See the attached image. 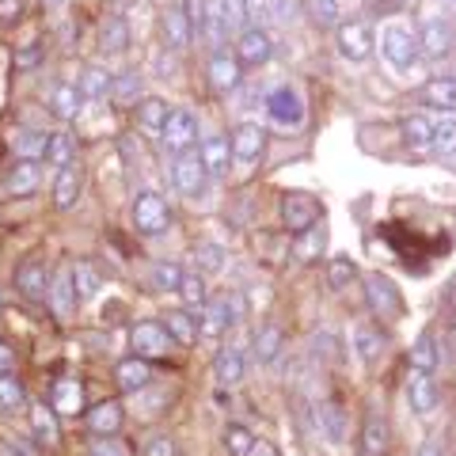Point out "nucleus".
Listing matches in <instances>:
<instances>
[{"label": "nucleus", "instance_id": "nucleus-1", "mask_svg": "<svg viewBox=\"0 0 456 456\" xmlns=\"http://www.w3.org/2000/svg\"><path fill=\"white\" fill-rule=\"evenodd\" d=\"M167 224H171L167 202L156 191H141L134 198V228L145 236H160V232H167Z\"/></svg>", "mask_w": 456, "mask_h": 456}, {"label": "nucleus", "instance_id": "nucleus-2", "mask_svg": "<svg viewBox=\"0 0 456 456\" xmlns=\"http://www.w3.org/2000/svg\"><path fill=\"white\" fill-rule=\"evenodd\" d=\"M365 301L373 308L377 320H399V312H403V293H399L395 281L384 278V274L365 278Z\"/></svg>", "mask_w": 456, "mask_h": 456}, {"label": "nucleus", "instance_id": "nucleus-3", "mask_svg": "<svg viewBox=\"0 0 456 456\" xmlns=\"http://www.w3.org/2000/svg\"><path fill=\"white\" fill-rule=\"evenodd\" d=\"M160 141H164V149L167 152H191V145L198 141V118L191 110H183L175 107L167 114V122H164V130H160Z\"/></svg>", "mask_w": 456, "mask_h": 456}, {"label": "nucleus", "instance_id": "nucleus-4", "mask_svg": "<svg viewBox=\"0 0 456 456\" xmlns=\"http://www.w3.org/2000/svg\"><path fill=\"white\" fill-rule=\"evenodd\" d=\"M281 221H285V228H289L293 236H301L320 221V202L312 194H297V191L281 194Z\"/></svg>", "mask_w": 456, "mask_h": 456}, {"label": "nucleus", "instance_id": "nucleus-5", "mask_svg": "<svg viewBox=\"0 0 456 456\" xmlns=\"http://www.w3.org/2000/svg\"><path fill=\"white\" fill-rule=\"evenodd\" d=\"M134 350H137V358H167V350H171V338L167 335V327L160 323V320H145V323H137L134 327Z\"/></svg>", "mask_w": 456, "mask_h": 456}, {"label": "nucleus", "instance_id": "nucleus-6", "mask_svg": "<svg viewBox=\"0 0 456 456\" xmlns=\"http://www.w3.org/2000/svg\"><path fill=\"white\" fill-rule=\"evenodd\" d=\"M338 53L346 57V61H365V57L373 53V31H369V23H362V20L338 23Z\"/></svg>", "mask_w": 456, "mask_h": 456}, {"label": "nucleus", "instance_id": "nucleus-7", "mask_svg": "<svg viewBox=\"0 0 456 456\" xmlns=\"http://www.w3.org/2000/svg\"><path fill=\"white\" fill-rule=\"evenodd\" d=\"M228 145H232V160L255 164L263 156V149H266V130L263 126H255V122H240L232 130V137H228Z\"/></svg>", "mask_w": 456, "mask_h": 456}, {"label": "nucleus", "instance_id": "nucleus-8", "mask_svg": "<svg viewBox=\"0 0 456 456\" xmlns=\"http://www.w3.org/2000/svg\"><path fill=\"white\" fill-rule=\"evenodd\" d=\"M380 50L395 69H411L415 57H419V38L411 31H403V27H388L384 38H380Z\"/></svg>", "mask_w": 456, "mask_h": 456}, {"label": "nucleus", "instance_id": "nucleus-9", "mask_svg": "<svg viewBox=\"0 0 456 456\" xmlns=\"http://www.w3.org/2000/svg\"><path fill=\"white\" fill-rule=\"evenodd\" d=\"M50 270H46V263L42 259H27V263H20V270H16V289L27 297V301H46L50 297Z\"/></svg>", "mask_w": 456, "mask_h": 456}, {"label": "nucleus", "instance_id": "nucleus-10", "mask_svg": "<svg viewBox=\"0 0 456 456\" xmlns=\"http://www.w3.org/2000/svg\"><path fill=\"white\" fill-rule=\"evenodd\" d=\"M206 164H202V152H183L179 160H175V167H171V179H175V187L183 191V194H198L206 187Z\"/></svg>", "mask_w": 456, "mask_h": 456}, {"label": "nucleus", "instance_id": "nucleus-11", "mask_svg": "<svg viewBox=\"0 0 456 456\" xmlns=\"http://www.w3.org/2000/svg\"><path fill=\"white\" fill-rule=\"evenodd\" d=\"M270 53H274V46H270V35L259 31V27L244 31V35H240V42H236V61L240 65H266Z\"/></svg>", "mask_w": 456, "mask_h": 456}, {"label": "nucleus", "instance_id": "nucleus-12", "mask_svg": "<svg viewBox=\"0 0 456 456\" xmlns=\"http://www.w3.org/2000/svg\"><path fill=\"white\" fill-rule=\"evenodd\" d=\"M122 422H126V411H122L118 399H107V403H99V407L88 411V430L95 437H114L122 430Z\"/></svg>", "mask_w": 456, "mask_h": 456}, {"label": "nucleus", "instance_id": "nucleus-13", "mask_svg": "<svg viewBox=\"0 0 456 456\" xmlns=\"http://www.w3.org/2000/svg\"><path fill=\"white\" fill-rule=\"evenodd\" d=\"M266 110L270 118H274L278 126H301L305 110H301V99H297L289 88H274L266 95Z\"/></svg>", "mask_w": 456, "mask_h": 456}, {"label": "nucleus", "instance_id": "nucleus-14", "mask_svg": "<svg viewBox=\"0 0 456 456\" xmlns=\"http://www.w3.org/2000/svg\"><path fill=\"white\" fill-rule=\"evenodd\" d=\"M407 399H411V411H419V415H430L437 407V384L430 373H419V369H411L407 377Z\"/></svg>", "mask_w": 456, "mask_h": 456}, {"label": "nucleus", "instance_id": "nucleus-15", "mask_svg": "<svg viewBox=\"0 0 456 456\" xmlns=\"http://www.w3.org/2000/svg\"><path fill=\"white\" fill-rule=\"evenodd\" d=\"M160 27H164V42H167L171 50H183V46H191L194 23L187 20V12H183V4H167V12H164Z\"/></svg>", "mask_w": 456, "mask_h": 456}, {"label": "nucleus", "instance_id": "nucleus-16", "mask_svg": "<svg viewBox=\"0 0 456 456\" xmlns=\"http://www.w3.org/2000/svg\"><path fill=\"white\" fill-rule=\"evenodd\" d=\"M114 380H118V388L122 392H145L149 388V380H152V369H149V362L145 358H126V362H118L114 365Z\"/></svg>", "mask_w": 456, "mask_h": 456}, {"label": "nucleus", "instance_id": "nucleus-17", "mask_svg": "<svg viewBox=\"0 0 456 456\" xmlns=\"http://www.w3.org/2000/svg\"><path fill=\"white\" fill-rule=\"evenodd\" d=\"M77 285H73V266L69 270H61V274L53 278V285H50V305H53V312H57V320H69L77 312Z\"/></svg>", "mask_w": 456, "mask_h": 456}, {"label": "nucleus", "instance_id": "nucleus-18", "mask_svg": "<svg viewBox=\"0 0 456 456\" xmlns=\"http://www.w3.org/2000/svg\"><path fill=\"white\" fill-rule=\"evenodd\" d=\"M80 187H84V171L77 164H69L57 171V183H53V206L57 209H73L77 198H80Z\"/></svg>", "mask_w": 456, "mask_h": 456}, {"label": "nucleus", "instance_id": "nucleus-19", "mask_svg": "<svg viewBox=\"0 0 456 456\" xmlns=\"http://www.w3.org/2000/svg\"><path fill=\"white\" fill-rule=\"evenodd\" d=\"M50 407L57 411V415H65V419L80 415V411H84V388H80V380H73V377L57 380V384H53V399H50Z\"/></svg>", "mask_w": 456, "mask_h": 456}, {"label": "nucleus", "instance_id": "nucleus-20", "mask_svg": "<svg viewBox=\"0 0 456 456\" xmlns=\"http://www.w3.org/2000/svg\"><path fill=\"white\" fill-rule=\"evenodd\" d=\"M209 84L217 92H236L240 88V61L228 53H213L209 57Z\"/></svg>", "mask_w": 456, "mask_h": 456}, {"label": "nucleus", "instance_id": "nucleus-21", "mask_svg": "<svg viewBox=\"0 0 456 456\" xmlns=\"http://www.w3.org/2000/svg\"><path fill=\"white\" fill-rule=\"evenodd\" d=\"M362 452L365 456H384V452H388V422H384L380 411H369V415H365Z\"/></svg>", "mask_w": 456, "mask_h": 456}, {"label": "nucleus", "instance_id": "nucleus-22", "mask_svg": "<svg viewBox=\"0 0 456 456\" xmlns=\"http://www.w3.org/2000/svg\"><path fill=\"white\" fill-rule=\"evenodd\" d=\"M213 380L221 384V388H232V384L244 380V354L236 346H228L217 354V362H213Z\"/></svg>", "mask_w": 456, "mask_h": 456}, {"label": "nucleus", "instance_id": "nucleus-23", "mask_svg": "<svg viewBox=\"0 0 456 456\" xmlns=\"http://www.w3.org/2000/svg\"><path fill=\"white\" fill-rule=\"evenodd\" d=\"M452 46V27L445 20H430L426 23V31L419 35V50L426 57H441V53H449Z\"/></svg>", "mask_w": 456, "mask_h": 456}, {"label": "nucleus", "instance_id": "nucleus-24", "mask_svg": "<svg viewBox=\"0 0 456 456\" xmlns=\"http://www.w3.org/2000/svg\"><path fill=\"white\" fill-rule=\"evenodd\" d=\"M323 248H327V228L323 224H312L308 232L293 236V255L301 263H316L320 255H323Z\"/></svg>", "mask_w": 456, "mask_h": 456}, {"label": "nucleus", "instance_id": "nucleus-25", "mask_svg": "<svg viewBox=\"0 0 456 456\" xmlns=\"http://www.w3.org/2000/svg\"><path fill=\"white\" fill-rule=\"evenodd\" d=\"M80 88L77 84H57L53 88V95H50V110H53V118H61V122H69V118H77V110H80Z\"/></svg>", "mask_w": 456, "mask_h": 456}, {"label": "nucleus", "instance_id": "nucleus-26", "mask_svg": "<svg viewBox=\"0 0 456 456\" xmlns=\"http://www.w3.org/2000/svg\"><path fill=\"white\" fill-rule=\"evenodd\" d=\"M31 430H35V437L42 441V445H57L61 441V426H57V411L50 407H42V403H35L31 407Z\"/></svg>", "mask_w": 456, "mask_h": 456}, {"label": "nucleus", "instance_id": "nucleus-27", "mask_svg": "<svg viewBox=\"0 0 456 456\" xmlns=\"http://www.w3.org/2000/svg\"><path fill=\"white\" fill-rule=\"evenodd\" d=\"M8 191L16 198H27L38 191V160H20L8 171Z\"/></svg>", "mask_w": 456, "mask_h": 456}, {"label": "nucleus", "instance_id": "nucleus-28", "mask_svg": "<svg viewBox=\"0 0 456 456\" xmlns=\"http://www.w3.org/2000/svg\"><path fill=\"white\" fill-rule=\"evenodd\" d=\"M228 160H232V145H228L224 137H209L202 141V164L209 175H224L228 171Z\"/></svg>", "mask_w": 456, "mask_h": 456}, {"label": "nucleus", "instance_id": "nucleus-29", "mask_svg": "<svg viewBox=\"0 0 456 456\" xmlns=\"http://www.w3.org/2000/svg\"><path fill=\"white\" fill-rule=\"evenodd\" d=\"M232 323V312H228V301H213L202 308V323H198V335L202 338H217L224 327Z\"/></svg>", "mask_w": 456, "mask_h": 456}, {"label": "nucleus", "instance_id": "nucleus-30", "mask_svg": "<svg viewBox=\"0 0 456 456\" xmlns=\"http://www.w3.org/2000/svg\"><path fill=\"white\" fill-rule=\"evenodd\" d=\"M422 103L456 114V80H430L422 88Z\"/></svg>", "mask_w": 456, "mask_h": 456}, {"label": "nucleus", "instance_id": "nucleus-31", "mask_svg": "<svg viewBox=\"0 0 456 456\" xmlns=\"http://www.w3.org/2000/svg\"><path fill=\"white\" fill-rule=\"evenodd\" d=\"M137 110V122H141V130H164V122H167V103L160 95H145L141 103L134 107Z\"/></svg>", "mask_w": 456, "mask_h": 456}, {"label": "nucleus", "instance_id": "nucleus-32", "mask_svg": "<svg viewBox=\"0 0 456 456\" xmlns=\"http://www.w3.org/2000/svg\"><path fill=\"white\" fill-rule=\"evenodd\" d=\"M354 346H358V358L362 362H377L384 354V338L373 323H358L354 327Z\"/></svg>", "mask_w": 456, "mask_h": 456}, {"label": "nucleus", "instance_id": "nucleus-33", "mask_svg": "<svg viewBox=\"0 0 456 456\" xmlns=\"http://www.w3.org/2000/svg\"><path fill=\"white\" fill-rule=\"evenodd\" d=\"M110 99H114V107H137L141 103V77L137 73H118L110 84Z\"/></svg>", "mask_w": 456, "mask_h": 456}, {"label": "nucleus", "instance_id": "nucleus-34", "mask_svg": "<svg viewBox=\"0 0 456 456\" xmlns=\"http://www.w3.org/2000/svg\"><path fill=\"white\" fill-rule=\"evenodd\" d=\"M403 141L411 149H430L434 145V122L422 118V114H411V118H403Z\"/></svg>", "mask_w": 456, "mask_h": 456}, {"label": "nucleus", "instance_id": "nucleus-35", "mask_svg": "<svg viewBox=\"0 0 456 456\" xmlns=\"http://www.w3.org/2000/svg\"><path fill=\"white\" fill-rule=\"evenodd\" d=\"M281 346H285V335H281V327H263L259 335H255V358H259L263 365H270L281 354Z\"/></svg>", "mask_w": 456, "mask_h": 456}, {"label": "nucleus", "instance_id": "nucleus-36", "mask_svg": "<svg viewBox=\"0 0 456 456\" xmlns=\"http://www.w3.org/2000/svg\"><path fill=\"white\" fill-rule=\"evenodd\" d=\"M110 73H107V69H99V65H88V69H84V73H80V80H77V88H80V95L84 99H99V95H107L110 92Z\"/></svg>", "mask_w": 456, "mask_h": 456}, {"label": "nucleus", "instance_id": "nucleus-37", "mask_svg": "<svg viewBox=\"0 0 456 456\" xmlns=\"http://www.w3.org/2000/svg\"><path fill=\"white\" fill-rule=\"evenodd\" d=\"M434 365H437V342L430 331H422L419 342L411 346V369H419V373H434Z\"/></svg>", "mask_w": 456, "mask_h": 456}, {"label": "nucleus", "instance_id": "nucleus-38", "mask_svg": "<svg viewBox=\"0 0 456 456\" xmlns=\"http://www.w3.org/2000/svg\"><path fill=\"white\" fill-rule=\"evenodd\" d=\"M23 407H27L23 384L12 373H4V377H0V411H4V415H16V411H23Z\"/></svg>", "mask_w": 456, "mask_h": 456}, {"label": "nucleus", "instance_id": "nucleus-39", "mask_svg": "<svg viewBox=\"0 0 456 456\" xmlns=\"http://www.w3.org/2000/svg\"><path fill=\"white\" fill-rule=\"evenodd\" d=\"M73 285H77V297L80 301H92V297L103 289V278H99V270L92 263H77L73 266Z\"/></svg>", "mask_w": 456, "mask_h": 456}, {"label": "nucleus", "instance_id": "nucleus-40", "mask_svg": "<svg viewBox=\"0 0 456 456\" xmlns=\"http://www.w3.org/2000/svg\"><path fill=\"white\" fill-rule=\"evenodd\" d=\"M164 327H167V335L183 342V346H191V342L198 338V323L187 316V312H167L164 316Z\"/></svg>", "mask_w": 456, "mask_h": 456}, {"label": "nucleus", "instance_id": "nucleus-41", "mask_svg": "<svg viewBox=\"0 0 456 456\" xmlns=\"http://www.w3.org/2000/svg\"><path fill=\"white\" fill-rule=\"evenodd\" d=\"M126 46H130V31H126L122 16H107V23H103V50L107 53H122Z\"/></svg>", "mask_w": 456, "mask_h": 456}, {"label": "nucleus", "instance_id": "nucleus-42", "mask_svg": "<svg viewBox=\"0 0 456 456\" xmlns=\"http://www.w3.org/2000/svg\"><path fill=\"white\" fill-rule=\"evenodd\" d=\"M320 422H323V430H327V437H331L335 445L346 441V419H342V407L338 403H323L320 407Z\"/></svg>", "mask_w": 456, "mask_h": 456}, {"label": "nucleus", "instance_id": "nucleus-43", "mask_svg": "<svg viewBox=\"0 0 456 456\" xmlns=\"http://www.w3.org/2000/svg\"><path fill=\"white\" fill-rule=\"evenodd\" d=\"M354 278H358V263H354L350 255H338V259H331V266H327V281H331V289H346Z\"/></svg>", "mask_w": 456, "mask_h": 456}, {"label": "nucleus", "instance_id": "nucleus-44", "mask_svg": "<svg viewBox=\"0 0 456 456\" xmlns=\"http://www.w3.org/2000/svg\"><path fill=\"white\" fill-rule=\"evenodd\" d=\"M179 297L187 308H206V278L202 274H183V285H179Z\"/></svg>", "mask_w": 456, "mask_h": 456}, {"label": "nucleus", "instance_id": "nucleus-45", "mask_svg": "<svg viewBox=\"0 0 456 456\" xmlns=\"http://www.w3.org/2000/svg\"><path fill=\"white\" fill-rule=\"evenodd\" d=\"M46 149H50V134H20L16 137V152L20 160H46Z\"/></svg>", "mask_w": 456, "mask_h": 456}, {"label": "nucleus", "instance_id": "nucleus-46", "mask_svg": "<svg viewBox=\"0 0 456 456\" xmlns=\"http://www.w3.org/2000/svg\"><path fill=\"white\" fill-rule=\"evenodd\" d=\"M305 12L316 27H335L338 23V0H305Z\"/></svg>", "mask_w": 456, "mask_h": 456}, {"label": "nucleus", "instance_id": "nucleus-47", "mask_svg": "<svg viewBox=\"0 0 456 456\" xmlns=\"http://www.w3.org/2000/svg\"><path fill=\"white\" fill-rule=\"evenodd\" d=\"M46 160L57 164V167H69V164H73V137H69V134H50Z\"/></svg>", "mask_w": 456, "mask_h": 456}, {"label": "nucleus", "instance_id": "nucleus-48", "mask_svg": "<svg viewBox=\"0 0 456 456\" xmlns=\"http://www.w3.org/2000/svg\"><path fill=\"white\" fill-rule=\"evenodd\" d=\"M179 285H183V270H179V263H156V270H152V289H175L179 293Z\"/></svg>", "mask_w": 456, "mask_h": 456}, {"label": "nucleus", "instance_id": "nucleus-49", "mask_svg": "<svg viewBox=\"0 0 456 456\" xmlns=\"http://www.w3.org/2000/svg\"><path fill=\"white\" fill-rule=\"evenodd\" d=\"M224 449L232 456H251V449H255L251 430H244V426H228L224 430Z\"/></svg>", "mask_w": 456, "mask_h": 456}, {"label": "nucleus", "instance_id": "nucleus-50", "mask_svg": "<svg viewBox=\"0 0 456 456\" xmlns=\"http://www.w3.org/2000/svg\"><path fill=\"white\" fill-rule=\"evenodd\" d=\"M221 4V23L228 31H236V27H244L248 20V0H217Z\"/></svg>", "mask_w": 456, "mask_h": 456}, {"label": "nucleus", "instance_id": "nucleus-51", "mask_svg": "<svg viewBox=\"0 0 456 456\" xmlns=\"http://www.w3.org/2000/svg\"><path fill=\"white\" fill-rule=\"evenodd\" d=\"M434 149H437L441 156H452V152H456V122L434 126Z\"/></svg>", "mask_w": 456, "mask_h": 456}, {"label": "nucleus", "instance_id": "nucleus-52", "mask_svg": "<svg viewBox=\"0 0 456 456\" xmlns=\"http://www.w3.org/2000/svg\"><path fill=\"white\" fill-rule=\"evenodd\" d=\"M194 259H198V266H202V270H221L224 251L217 244H198L194 248Z\"/></svg>", "mask_w": 456, "mask_h": 456}, {"label": "nucleus", "instance_id": "nucleus-53", "mask_svg": "<svg viewBox=\"0 0 456 456\" xmlns=\"http://www.w3.org/2000/svg\"><path fill=\"white\" fill-rule=\"evenodd\" d=\"M42 57H46V46H42V42H27V46L16 53V69H35Z\"/></svg>", "mask_w": 456, "mask_h": 456}, {"label": "nucleus", "instance_id": "nucleus-54", "mask_svg": "<svg viewBox=\"0 0 456 456\" xmlns=\"http://www.w3.org/2000/svg\"><path fill=\"white\" fill-rule=\"evenodd\" d=\"M183 12H187V20L194 23V31H202L206 27V0H183Z\"/></svg>", "mask_w": 456, "mask_h": 456}, {"label": "nucleus", "instance_id": "nucleus-55", "mask_svg": "<svg viewBox=\"0 0 456 456\" xmlns=\"http://www.w3.org/2000/svg\"><path fill=\"white\" fill-rule=\"evenodd\" d=\"M88 456H126V449L118 445V441H110V437H99L95 445L88 449Z\"/></svg>", "mask_w": 456, "mask_h": 456}, {"label": "nucleus", "instance_id": "nucleus-56", "mask_svg": "<svg viewBox=\"0 0 456 456\" xmlns=\"http://www.w3.org/2000/svg\"><path fill=\"white\" fill-rule=\"evenodd\" d=\"M145 456H175V445H171V437H152L145 445Z\"/></svg>", "mask_w": 456, "mask_h": 456}, {"label": "nucleus", "instance_id": "nucleus-57", "mask_svg": "<svg viewBox=\"0 0 456 456\" xmlns=\"http://www.w3.org/2000/svg\"><path fill=\"white\" fill-rule=\"evenodd\" d=\"M20 8H23V0H0V23L20 20Z\"/></svg>", "mask_w": 456, "mask_h": 456}, {"label": "nucleus", "instance_id": "nucleus-58", "mask_svg": "<svg viewBox=\"0 0 456 456\" xmlns=\"http://www.w3.org/2000/svg\"><path fill=\"white\" fill-rule=\"evenodd\" d=\"M12 365H16V350H12L8 342H0V377L12 373Z\"/></svg>", "mask_w": 456, "mask_h": 456}, {"label": "nucleus", "instance_id": "nucleus-59", "mask_svg": "<svg viewBox=\"0 0 456 456\" xmlns=\"http://www.w3.org/2000/svg\"><path fill=\"white\" fill-rule=\"evenodd\" d=\"M251 456H274V449L266 445V441H255V449H251Z\"/></svg>", "mask_w": 456, "mask_h": 456}, {"label": "nucleus", "instance_id": "nucleus-60", "mask_svg": "<svg viewBox=\"0 0 456 456\" xmlns=\"http://www.w3.org/2000/svg\"><path fill=\"white\" fill-rule=\"evenodd\" d=\"M415 456H441V452H437V449H434V445H422V449H419V452H415Z\"/></svg>", "mask_w": 456, "mask_h": 456}, {"label": "nucleus", "instance_id": "nucleus-61", "mask_svg": "<svg viewBox=\"0 0 456 456\" xmlns=\"http://www.w3.org/2000/svg\"><path fill=\"white\" fill-rule=\"evenodd\" d=\"M42 4H46V8H57V4H61V0H42Z\"/></svg>", "mask_w": 456, "mask_h": 456}]
</instances>
